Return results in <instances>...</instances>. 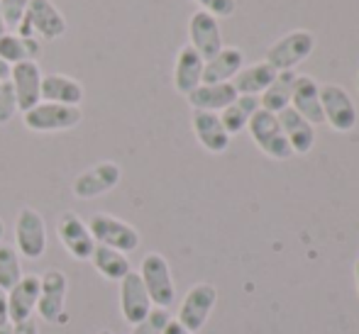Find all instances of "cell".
Returning <instances> with one entry per match:
<instances>
[{
	"label": "cell",
	"instance_id": "obj_13",
	"mask_svg": "<svg viewBox=\"0 0 359 334\" xmlns=\"http://www.w3.org/2000/svg\"><path fill=\"white\" fill-rule=\"evenodd\" d=\"M10 85L18 98V110L27 113L42 103V69L37 62H20L10 67Z\"/></svg>",
	"mask_w": 359,
	"mask_h": 334
},
{
	"label": "cell",
	"instance_id": "obj_11",
	"mask_svg": "<svg viewBox=\"0 0 359 334\" xmlns=\"http://www.w3.org/2000/svg\"><path fill=\"white\" fill-rule=\"evenodd\" d=\"M57 232H59V239H62L64 249H67L76 261H90L93 249H95V239L88 230V222L81 220L76 212L67 210L59 217Z\"/></svg>",
	"mask_w": 359,
	"mask_h": 334
},
{
	"label": "cell",
	"instance_id": "obj_43",
	"mask_svg": "<svg viewBox=\"0 0 359 334\" xmlns=\"http://www.w3.org/2000/svg\"><path fill=\"white\" fill-rule=\"evenodd\" d=\"M357 88H359V78H357Z\"/></svg>",
	"mask_w": 359,
	"mask_h": 334
},
{
	"label": "cell",
	"instance_id": "obj_29",
	"mask_svg": "<svg viewBox=\"0 0 359 334\" xmlns=\"http://www.w3.org/2000/svg\"><path fill=\"white\" fill-rule=\"evenodd\" d=\"M0 59H3L5 64H10V67H15V64H20V62H32L27 54L25 39L20 37V34H10V32H5L3 37H0Z\"/></svg>",
	"mask_w": 359,
	"mask_h": 334
},
{
	"label": "cell",
	"instance_id": "obj_10",
	"mask_svg": "<svg viewBox=\"0 0 359 334\" xmlns=\"http://www.w3.org/2000/svg\"><path fill=\"white\" fill-rule=\"evenodd\" d=\"M123 179V171L115 161H100V164L90 166L74 181V195L81 200H93L98 195H105L115 188Z\"/></svg>",
	"mask_w": 359,
	"mask_h": 334
},
{
	"label": "cell",
	"instance_id": "obj_9",
	"mask_svg": "<svg viewBox=\"0 0 359 334\" xmlns=\"http://www.w3.org/2000/svg\"><path fill=\"white\" fill-rule=\"evenodd\" d=\"M320 108L323 118L327 120L335 132H350L357 125V108L352 98L340 88V85H320Z\"/></svg>",
	"mask_w": 359,
	"mask_h": 334
},
{
	"label": "cell",
	"instance_id": "obj_12",
	"mask_svg": "<svg viewBox=\"0 0 359 334\" xmlns=\"http://www.w3.org/2000/svg\"><path fill=\"white\" fill-rule=\"evenodd\" d=\"M42 278V288H39V300L37 312L44 322H59L64 315V305H67V293H69V278L59 268H49Z\"/></svg>",
	"mask_w": 359,
	"mask_h": 334
},
{
	"label": "cell",
	"instance_id": "obj_34",
	"mask_svg": "<svg viewBox=\"0 0 359 334\" xmlns=\"http://www.w3.org/2000/svg\"><path fill=\"white\" fill-rule=\"evenodd\" d=\"M13 334H39L37 330V322L29 317V320L20 322V325H13Z\"/></svg>",
	"mask_w": 359,
	"mask_h": 334
},
{
	"label": "cell",
	"instance_id": "obj_26",
	"mask_svg": "<svg viewBox=\"0 0 359 334\" xmlns=\"http://www.w3.org/2000/svg\"><path fill=\"white\" fill-rule=\"evenodd\" d=\"M276 74H279V71L271 69L266 62L252 64V67L242 69L240 74L235 76L232 85H235L237 95H259V93H264L266 85L276 78Z\"/></svg>",
	"mask_w": 359,
	"mask_h": 334
},
{
	"label": "cell",
	"instance_id": "obj_5",
	"mask_svg": "<svg viewBox=\"0 0 359 334\" xmlns=\"http://www.w3.org/2000/svg\"><path fill=\"white\" fill-rule=\"evenodd\" d=\"M140 278H142L149 300L154 307H166L169 310L171 302L176 298L174 278H171V268L166 264V259L156 251L147 254L142 259V268H140Z\"/></svg>",
	"mask_w": 359,
	"mask_h": 334
},
{
	"label": "cell",
	"instance_id": "obj_42",
	"mask_svg": "<svg viewBox=\"0 0 359 334\" xmlns=\"http://www.w3.org/2000/svg\"><path fill=\"white\" fill-rule=\"evenodd\" d=\"M98 334H113V332H110V330H100Z\"/></svg>",
	"mask_w": 359,
	"mask_h": 334
},
{
	"label": "cell",
	"instance_id": "obj_41",
	"mask_svg": "<svg viewBox=\"0 0 359 334\" xmlns=\"http://www.w3.org/2000/svg\"><path fill=\"white\" fill-rule=\"evenodd\" d=\"M355 276H357V291H359V259H357V264H355Z\"/></svg>",
	"mask_w": 359,
	"mask_h": 334
},
{
	"label": "cell",
	"instance_id": "obj_30",
	"mask_svg": "<svg viewBox=\"0 0 359 334\" xmlns=\"http://www.w3.org/2000/svg\"><path fill=\"white\" fill-rule=\"evenodd\" d=\"M169 322H171V315L166 307H151L142 322L133 325V334H164Z\"/></svg>",
	"mask_w": 359,
	"mask_h": 334
},
{
	"label": "cell",
	"instance_id": "obj_21",
	"mask_svg": "<svg viewBox=\"0 0 359 334\" xmlns=\"http://www.w3.org/2000/svg\"><path fill=\"white\" fill-rule=\"evenodd\" d=\"M189 105L194 110H203V113H217V110H225L227 105H232L237 100V90L232 83H201L196 90H191Z\"/></svg>",
	"mask_w": 359,
	"mask_h": 334
},
{
	"label": "cell",
	"instance_id": "obj_39",
	"mask_svg": "<svg viewBox=\"0 0 359 334\" xmlns=\"http://www.w3.org/2000/svg\"><path fill=\"white\" fill-rule=\"evenodd\" d=\"M0 334H13V325H10V322L8 325H3L0 327Z\"/></svg>",
	"mask_w": 359,
	"mask_h": 334
},
{
	"label": "cell",
	"instance_id": "obj_18",
	"mask_svg": "<svg viewBox=\"0 0 359 334\" xmlns=\"http://www.w3.org/2000/svg\"><path fill=\"white\" fill-rule=\"evenodd\" d=\"M203 57L196 52L191 44H186L184 49L176 57V67H174V88L181 95H189L191 90H196L203 83Z\"/></svg>",
	"mask_w": 359,
	"mask_h": 334
},
{
	"label": "cell",
	"instance_id": "obj_14",
	"mask_svg": "<svg viewBox=\"0 0 359 334\" xmlns=\"http://www.w3.org/2000/svg\"><path fill=\"white\" fill-rule=\"evenodd\" d=\"M39 288H42V278H39L37 273H25V276L20 278L18 286L10 288L8 291L10 325H20V322L32 317V312L37 310Z\"/></svg>",
	"mask_w": 359,
	"mask_h": 334
},
{
	"label": "cell",
	"instance_id": "obj_15",
	"mask_svg": "<svg viewBox=\"0 0 359 334\" xmlns=\"http://www.w3.org/2000/svg\"><path fill=\"white\" fill-rule=\"evenodd\" d=\"M149 293H147L142 278L137 271H130L128 276L120 281V312H123L125 322L130 325H137L147 317V312L151 310Z\"/></svg>",
	"mask_w": 359,
	"mask_h": 334
},
{
	"label": "cell",
	"instance_id": "obj_3",
	"mask_svg": "<svg viewBox=\"0 0 359 334\" xmlns=\"http://www.w3.org/2000/svg\"><path fill=\"white\" fill-rule=\"evenodd\" d=\"M15 249L22 259L37 261L47 251V225L34 207H22L15 220Z\"/></svg>",
	"mask_w": 359,
	"mask_h": 334
},
{
	"label": "cell",
	"instance_id": "obj_31",
	"mask_svg": "<svg viewBox=\"0 0 359 334\" xmlns=\"http://www.w3.org/2000/svg\"><path fill=\"white\" fill-rule=\"evenodd\" d=\"M0 8H3V18L8 29H15L20 25V20L25 18L29 8V0H0Z\"/></svg>",
	"mask_w": 359,
	"mask_h": 334
},
{
	"label": "cell",
	"instance_id": "obj_44",
	"mask_svg": "<svg viewBox=\"0 0 359 334\" xmlns=\"http://www.w3.org/2000/svg\"><path fill=\"white\" fill-rule=\"evenodd\" d=\"M0 85H3V83H0Z\"/></svg>",
	"mask_w": 359,
	"mask_h": 334
},
{
	"label": "cell",
	"instance_id": "obj_38",
	"mask_svg": "<svg viewBox=\"0 0 359 334\" xmlns=\"http://www.w3.org/2000/svg\"><path fill=\"white\" fill-rule=\"evenodd\" d=\"M8 32V25H5V18H3V8H0V37Z\"/></svg>",
	"mask_w": 359,
	"mask_h": 334
},
{
	"label": "cell",
	"instance_id": "obj_7",
	"mask_svg": "<svg viewBox=\"0 0 359 334\" xmlns=\"http://www.w3.org/2000/svg\"><path fill=\"white\" fill-rule=\"evenodd\" d=\"M313 47H316L313 34L306 32V29H296V32H288L286 37L271 44L269 52H266V64L276 71H291L311 57Z\"/></svg>",
	"mask_w": 359,
	"mask_h": 334
},
{
	"label": "cell",
	"instance_id": "obj_16",
	"mask_svg": "<svg viewBox=\"0 0 359 334\" xmlns=\"http://www.w3.org/2000/svg\"><path fill=\"white\" fill-rule=\"evenodd\" d=\"M189 37H191V47L203 57V62L213 59L222 49V34H220L217 18L208 15L205 10L194 13V18L189 22Z\"/></svg>",
	"mask_w": 359,
	"mask_h": 334
},
{
	"label": "cell",
	"instance_id": "obj_27",
	"mask_svg": "<svg viewBox=\"0 0 359 334\" xmlns=\"http://www.w3.org/2000/svg\"><path fill=\"white\" fill-rule=\"evenodd\" d=\"M259 110V100L257 95H237V100L232 105H227L225 110L220 113V123L225 127L227 134H240L242 130L247 127L252 115Z\"/></svg>",
	"mask_w": 359,
	"mask_h": 334
},
{
	"label": "cell",
	"instance_id": "obj_22",
	"mask_svg": "<svg viewBox=\"0 0 359 334\" xmlns=\"http://www.w3.org/2000/svg\"><path fill=\"white\" fill-rule=\"evenodd\" d=\"M42 100L57 105H74L79 108L83 100V85L72 76L64 74H47L42 76Z\"/></svg>",
	"mask_w": 359,
	"mask_h": 334
},
{
	"label": "cell",
	"instance_id": "obj_6",
	"mask_svg": "<svg viewBox=\"0 0 359 334\" xmlns=\"http://www.w3.org/2000/svg\"><path fill=\"white\" fill-rule=\"evenodd\" d=\"M22 123L32 132H64L81 123V108L57 103H37L32 110L22 113Z\"/></svg>",
	"mask_w": 359,
	"mask_h": 334
},
{
	"label": "cell",
	"instance_id": "obj_28",
	"mask_svg": "<svg viewBox=\"0 0 359 334\" xmlns=\"http://www.w3.org/2000/svg\"><path fill=\"white\" fill-rule=\"evenodd\" d=\"M22 264H20V254L13 244H0V288L10 291L13 286H18L22 278Z\"/></svg>",
	"mask_w": 359,
	"mask_h": 334
},
{
	"label": "cell",
	"instance_id": "obj_1",
	"mask_svg": "<svg viewBox=\"0 0 359 334\" xmlns=\"http://www.w3.org/2000/svg\"><path fill=\"white\" fill-rule=\"evenodd\" d=\"M15 29L20 37H37L52 42L67 32V20L52 0H29L27 13Z\"/></svg>",
	"mask_w": 359,
	"mask_h": 334
},
{
	"label": "cell",
	"instance_id": "obj_20",
	"mask_svg": "<svg viewBox=\"0 0 359 334\" xmlns=\"http://www.w3.org/2000/svg\"><path fill=\"white\" fill-rule=\"evenodd\" d=\"M276 118H279V125L284 130V137L293 154H308L313 149V144H316V130H313V125L308 120H303L291 105L286 110H281Z\"/></svg>",
	"mask_w": 359,
	"mask_h": 334
},
{
	"label": "cell",
	"instance_id": "obj_40",
	"mask_svg": "<svg viewBox=\"0 0 359 334\" xmlns=\"http://www.w3.org/2000/svg\"><path fill=\"white\" fill-rule=\"evenodd\" d=\"M3 237H5V225H3V220H0V244H3Z\"/></svg>",
	"mask_w": 359,
	"mask_h": 334
},
{
	"label": "cell",
	"instance_id": "obj_25",
	"mask_svg": "<svg viewBox=\"0 0 359 334\" xmlns=\"http://www.w3.org/2000/svg\"><path fill=\"white\" fill-rule=\"evenodd\" d=\"M90 264H93V268L100 276L108 278V281H123V278L133 271L128 254H123V251H118V249H110V246H100V244H95Z\"/></svg>",
	"mask_w": 359,
	"mask_h": 334
},
{
	"label": "cell",
	"instance_id": "obj_2",
	"mask_svg": "<svg viewBox=\"0 0 359 334\" xmlns=\"http://www.w3.org/2000/svg\"><path fill=\"white\" fill-rule=\"evenodd\" d=\"M88 230L93 235L95 244L110 246V249H118L123 254H130L140 246V232L133 225H128L125 220L113 215H105V212H95L88 220Z\"/></svg>",
	"mask_w": 359,
	"mask_h": 334
},
{
	"label": "cell",
	"instance_id": "obj_8",
	"mask_svg": "<svg viewBox=\"0 0 359 334\" xmlns=\"http://www.w3.org/2000/svg\"><path fill=\"white\" fill-rule=\"evenodd\" d=\"M215 302H217L215 286H210V283H196V286L186 293L184 302H181V307H179V315H176V322L196 334L198 330H203L205 320H208V315L213 312Z\"/></svg>",
	"mask_w": 359,
	"mask_h": 334
},
{
	"label": "cell",
	"instance_id": "obj_37",
	"mask_svg": "<svg viewBox=\"0 0 359 334\" xmlns=\"http://www.w3.org/2000/svg\"><path fill=\"white\" fill-rule=\"evenodd\" d=\"M8 78H10V64H5L3 59H0V83H5Z\"/></svg>",
	"mask_w": 359,
	"mask_h": 334
},
{
	"label": "cell",
	"instance_id": "obj_35",
	"mask_svg": "<svg viewBox=\"0 0 359 334\" xmlns=\"http://www.w3.org/2000/svg\"><path fill=\"white\" fill-rule=\"evenodd\" d=\"M10 317H8V291L0 288V327L8 325Z\"/></svg>",
	"mask_w": 359,
	"mask_h": 334
},
{
	"label": "cell",
	"instance_id": "obj_33",
	"mask_svg": "<svg viewBox=\"0 0 359 334\" xmlns=\"http://www.w3.org/2000/svg\"><path fill=\"white\" fill-rule=\"evenodd\" d=\"M213 18H230L235 13V0H194Z\"/></svg>",
	"mask_w": 359,
	"mask_h": 334
},
{
	"label": "cell",
	"instance_id": "obj_36",
	"mask_svg": "<svg viewBox=\"0 0 359 334\" xmlns=\"http://www.w3.org/2000/svg\"><path fill=\"white\" fill-rule=\"evenodd\" d=\"M164 334H194V332H189L184 325H179V322H176V320H171L169 325H166Z\"/></svg>",
	"mask_w": 359,
	"mask_h": 334
},
{
	"label": "cell",
	"instance_id": "obj_24",
	"mask_svg": "<svg viewBox=\"0 0 359 334\" xmlns=\"http://www.w3.org/2000/svg\"><path fill=\"white\" fill-rule=\"evenodd\" d=\"M293 83H296V74H293V71H279L276 78L271 81L264 93H262L259 108L271 115H279L281 110H286L288 105H291Z\"/></svg>",
	"mask_w": 359,
	"mask_h": 334
},
{
	"label": "cell",
	"instance_id": "obj_23",
	"mask_svg": "<svg viewBox=\"0 0 359 334\" xmlns=\"http://www.w3.org/2000/svg\"><path fill=\"white\" fill-rule=\"evenodd\" d=\"M245 57L240 49L235 47H222L213 59H208L203 67V83H230V78H235L242 71Z\"/></svg>",
	"mask_w": 359,
	"mask_h": 334
},
{
	"label": "cell",
	"instance_id": "obj_19",
	"mask_svg": "<svg viewBox=\"0 0 359 334\" xmlns=\"http://www.w3.org/2000/svg\"><path fill=\"white\" fill-rule=\"evenodd\" d=\"M194 132L198 137L201 146L210 154H222L230 146V134L225 132L217 113H203V110H194Z\"/></svg>",
	"mask_w": 359,
	"mask_h": 334
},
{
	"label": "cell",
	"instance_id": "obj_4",
	"mask_svg": "<svg viewBox=\"0 0 359 334\" xmlns=\"http://www.w3.org/2000/svg\"><path fill=\"white\" fill-rule=\"evenodd\" d=\"M247 130H250L255 144L259 146L266 156H271V159H276V161L291 159L293 151H291V146H288L284 130H281L279 118H276V115H271V113H266V110L259 108L250 118Z\"/></svg>",
	"mask_w": 359,
	"mask_h": 334
},
{
	"label": "cell",
	"instance_id": "obj_32",
	"mask_svg": "<svg viewBox=\"0 0 359 334\" xmlns=\"http://www.w3.org/2000/svg\"><path fill=\"white\" fill-rule=\"evenodd\" d=\"M15 113H18V98H15L10 81H5L0 85V125H8L15 118Z\"/></svg>",
	"mask_w": 359,
	"mask_h": 334
},
{
	"label": "cell",
	"instance_id": "obj_17",
	"mask_svg": "<svg viewBox=\"0 0 359 334\" xmlns=\"http://www.w3.org/2000/svg\"><path fill=\"white\" fill-rule=\"evenodd\" d=\"M291 108L311 125L325 123L320 108V85L316 83V78H311V76H296V83H293V93H291Z\"/></svg>",
	"mask_w": 359,
	"mask_h": 334
}]
</instances>
